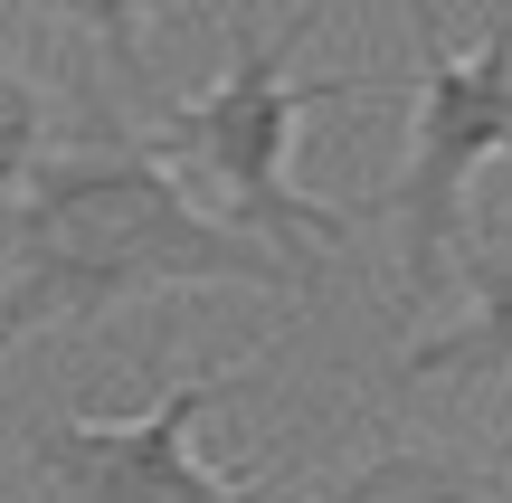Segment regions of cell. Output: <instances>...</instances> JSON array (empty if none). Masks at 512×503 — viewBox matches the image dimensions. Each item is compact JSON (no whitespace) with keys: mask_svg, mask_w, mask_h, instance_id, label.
Segmentation results:
<instances>
[{"mask_svg":"<svg viewBox=\"0 0 512 503\" xmlns=\"http://www.w3.org/2000/svg\"><path fill=\"white\" fill-rule=\"evenodd\" d=\"M0 352L48 323H105L143 295L181 285H266L294 295V266L266 238L228 228L190 200L162 143L95 133L76 152H48L10 209H0Z\"/></svg>","mask_w":512,"mask_h":503,"instance_id":"obj_1","label":"cell"},{"mask_svg":"<svg viewBox=\"0 0 512 503\" xmlns=\"http://www.w3.org/2000/svg\"><path fill=\"white\" fill-rule=\"evenodd\" d=\"M313 38V10L275 19V29H256V19H228V67L209 95H190L181 114H171L162 152L171 171H200L209 190H219V219L247 228V238H266L275 257L294 266V276H313V257H332V247L351 238V219L361 209H332L313 200L304 181H294V124H304L313 105H370L380 86H361V76H323V86H294L285 57Z\"/></svg>","mask_w":512,"mask_h":503,"instance_id":"obj_2","label":"cell"},{"mask_svg":"<svg viewBox=\"0 0 512 503\" xmlns=\"http://www.w3.org/2000/svg\"><path fill=\"white\" fill-rule=\"evenodd\" d=\"M512 152V38L484 29L475 48L418 10V86H408V171L380 190V219H399V295L437 304L446 266L465 257V190Z\"/></svg>","mask_w":512,"mask_h":503,"instance_id":"obj_3","label":"cell"},{"mask_svg":"<svg viewBox=\"0 0 512 503\" xmlns=\"http://www.w3.org/2000/svg\"><path fill=\"white\" fill-rule=\"evenodd\" d=\"M266 371V352L209 361V371L171 380L143 418H48L29 428V475H48L67 503H266V485H238L200 456V409L238 399Z\"/></svg>","mask_w":512,"mask_h":503,"instance_id":"obj_4","label":"cell"},{"mask_svg":"<svg viewBox=\"0 0 512 503\" xmlns=\"http://www.w3.org/2000/svg\"><path fill=\"white\" fill-rule=\"evenodd\" d=\"M456 266H465V285H475V314H465L456 333L418 342L399 371L408 380H437V371H494V380H512V257L503 247H465Z\"/></svg>","mask_w":512,"mask_h":503,"instance_id":"obj_5","label":"cell"},{"mask_svg":"<svg viewBox=\"0 0 512 503\" xmlns=\"http://www.w3.org/2000/svg\"><path fill=\"white\" fill-rule=\"evenodd\" d=\"M332 503H494V494H484V475L465 466V456H446V447H389V456H370Z\"/></svg>","mask_w":512,"mask_h":503,"instance_id":"obj_6","label":"cell"},{"mask_svg":"<svg viewBox=\"0 0 512 503\" xmlns=\"http://www.w3.org/2000/svg\"><path fill=\"white\" fill-rule=\"evenodd\" d=\"M38 162H48V143H38V86H29V67L0 48V190L19 200Z\"/></svg>","mask_w":512,"mask_h":503,"instance_id":"obj_7","label":"cell"}]
</instances>
